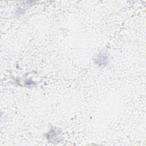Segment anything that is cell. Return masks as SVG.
<instances>
[{"mask_svg": "<svg viewBox=\"0 0 146 146\" xmlns=\"http://www.w3.org/2000/svg\"><path fill=\"white\" fill-rule=\"evenodd\" d=\"M61 131L59 128L52 127L48 132L46 134L47 139L51 142H59L61 141Z\"/></svg>", "mask_w": 146, "mask_h": 146, "instance_id": "obj_1", "label": "cell"}, {"mask_svg": "<svg viewBox=\"0 0 146 146\" xmlns=\"http://www.w3.org/2000/svg\"><path fill=\"white\" fill-rule=\"evenodd\" d=\"M96 64L99 67H104L108 63V54L106 52H101L99 53L94 59Z\"/></svg>", "mask_w": 146, "mask_h": 146, "instance_id": "obj_2", "label": "cell"}, {"mask_svg": "<svg viewBox=\"0 0 146 146\" xmlns=\"http://www.w3.org/2000/svg\"><path fill=\"white\" fill-rule=\"evenodd\" d=\"M25 83L27 86H34V85L36 84L35 82H34V81H33V80H31V79H29L26 80L25 81Z\"/></svg>", "mask_w": 146, "mask_h": 146, "instance_id": "obj_3", "label": "cell"}]
</instances>
